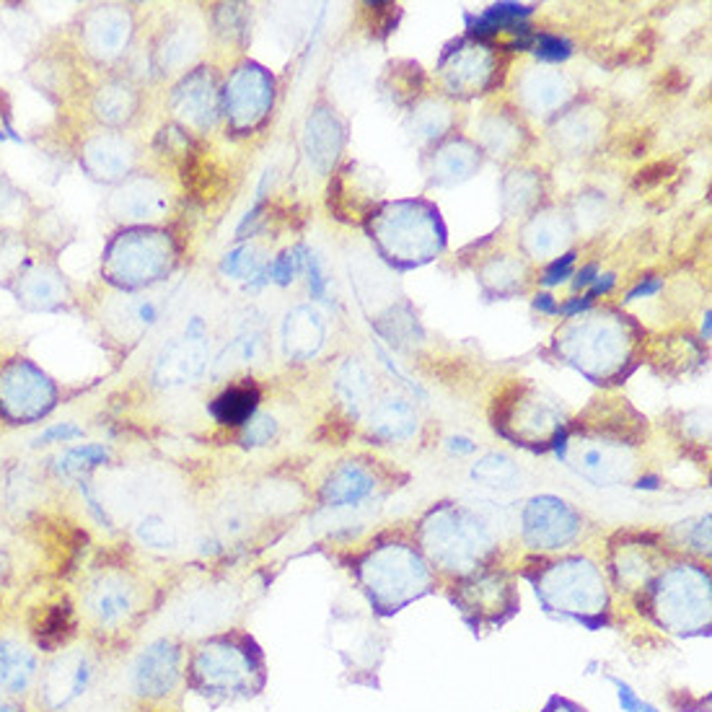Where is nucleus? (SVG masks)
I'll return each instance as SVG.
<instances>
[{
	"instance_id": "1",
	"label": "nucleus",
	"mask_w": 712,
	"mask_h": 712,
	"mask_svg": "<svg viewBox=\"0 0 712 712\" xmlns=\"http://www.w3.org/2000/svg\"><path fill=\"white\" fill-rule=\"evenodd\" d=\"M185 679L208 700H246L265 687L262 651L249 634H213L189 655Z\"/></svg>"
},
{
	"instance_id": "2",
	"label": "nucleus",
	"mask_w": 712,
	"mask_h": 712,
	"mask_svg": "<svg viewBox=\"0 0 712 712\" xmlns=\"http://www.w3.org/2000/svg\"><path fill=\"white\" fill-rule=\"evenodd\" d=\"M81 611L98 638H119L130 632L140 615V591L132 577L104 570L81 591Z\"/></svg>"
},
{
	"instance_id": "3",
	"label": "nucleus",
	"mask_w": 712,
	"mask_h": 712,
	"mask_svg": "<svg viewBox=\"0 0 712 712\" xmlns=\"http://www.w3.org/2000/svg\"><path fill=\"white\" fill-rule=\"evenodd\" d=\"M96 679V658L86 647L68 645L42 666L37 689L39 708L45 712H68L79 704Z\"/></svg>"
},
{
	"instance_id": "4",
	"label": "nucleus",
	"mask_w": 712,
	"mask_h": 712,
	"mask_svg": "<svg viewBox=\"0 0 712 712\" xmlns=\"http://www.w3.org/2000/svg\"><path fill=\"white\" fill-rule=\"evenodd\" d=\"M185 651L172 638H159L136 655L130 666V692L143 702L172 697L185 679Z\"/></svg>"
},
{
	"instance_id": "5",
	"label": "nucleus",
	"mask_w": 712,
	"mask_h": 712,
	"mask_svg": "<svg viewBox=\"0 0 712 712\" xmlns=\"http://www.w3.org/2000/svg\"><path fill=\"white\" fill-rule=\"evenodd\" d=\"M55 407V386L32 363L16 361L0 371V412L13 425L42 420Z\"/></svg>"
},
{
	"instance_id": "6",
	"label": "nucleus",
	"mask_w": 712,
	"mask_h": 712,
	"mask_svg": "<svg viewBox=\"0 0 712 712\" xmlns=\"http://www.w3.org/2000/svg\"><path fill=\"white\" fill-rule=\"evenodd\" d=\"M655 615L672 632H700L710 622L708 583L704 586L676 583V586L664 588L655 596Z\"/></svg>"
},
{
	"instance_id": "7",
	"label": "nucleus",
	"mask_w": 712,
	"mask_h": 712,
	"mask_svg": "<svg viewBox=\"0 0 712 712\" xmlns=\"http://www.w3.org/2000/svg\"><path fill=\"white\" fill-rule=\"evenodd\" d=\"M42 674L39 651L16 634H0V692L9 700H24L37 687Z\"/></svg>"
},
{
	"instance_id": "8",
	"label": "nucleus",
	"mask_w": 712,
	"mask_h": 712,
	"mask_svg": "<svg viewBox=\"0 0 712 712\" xmlns=\"http://www.w3.org/2000/svg\"><path fill=\"white\" fill-rule=\"evenodd\" d=\"M75 634H79V611L68 598H58L39 606L30 619V638L32 645L39 653L55 655L73 645Z\"/></svg>"
},
{
	"instance_id": "9",
	"label": "nucleus",
	"mask_w": 712,
	"mask_h": 712,
	"mask_svg": "<svg viewBox=\"0 0 712 712\" xmlns=\"http://www.w3.org/2000/svg\"><path fill=\"white\" fill-rule=\"evenodd\" d=\"M83 39H86L89 52L96 58H115L122 52V45L127 42L125 16L115 9L91 11L86 24H83Z\"/></svg>"
},
{
	"instance_id": "10",
	"label": "nucleus",
	"mask_w": 712,
	"mask_h": 712,
	"mask_svg": "<svg viewBox=\"0 0 712 712\" xmlns=\"http://www.w3.org/2000/svg\"><path fill=\"white\" fill-rule=\"evenodd\" d=\"M130 145L117 136H98L91 138L83 145V166L89 168L91 176L104 182H115L119 176H125L127 166H130Z\"/></svg>"
},
{
	"instance_id": "11",
	"label": "nucleus",
	"mask_w": 712,
	"mask_h": 712,
	"mask_svg": "<svg viewBox=\"0 0 712 712\" xmlns=\"http://www.w3.org/2000/svg\"><path fill=\"white\" fill-rule=\"evenodd\" d=\"M109 462V448H104L102 443H81V446H73L62 451L60 456H55L52 471L58 477L66 479H86L91 471L102 467V464Z\"/></svg>"
},
{
	"instance_id": "12",
	"label": "nucleus",
	"mask_w": 712,
	"mask_h": 712,
	"mask_svg": "<svg viewBox=\"0 0 712 712\" xmlns=\"http://www.w3.org/2000/svg\"><path fill=\"white\" fill-rule=\"evenodd\" d=\"M257 401L259 392L254 389V386H231V389H225L221 397L213 401L210 412H213V418L221 422V425H244V422H249L254 410H257Z\"/></svg>"
},
{
	"instance_id": "13",
	"label": "nucleus",
	"mask_w": 712,
	"mask_h": 712,
	"mask_svg": "<svg viewBox=\"0 0 712 712\" xmlns=\"http://www.w3.org/2000/svg\"><path fill=\"white\" fill-rule=\"evenodd\" d=\"M161 208H164V200L148 182L145 185L143 182H132L130 187L117 192L115 202H112V210L122 218H153Z\"/></svg>"
},
{
	"instance_id": "14",
	"label": "nucleus",
	"mask_w": 712,
	"mask_h": 712,
	"mask_svg": "<svg viewBox=\"0 0 712 712\" xmlns=\"http://www.w3.org/2000/svg\"><path fill=\"white\" fill-rule=\"evenodd\" d=\"M136 109V96L125 83H107L94 98V115L107 125H122Z\"/></svg>"
},
{
	"instance_id": "15",
	"label": "nucleus",
	"mask_w": 712,
	"mask_h": 712,
	"mask_svg": "<svg viewBox=\"0 0 712 712\" xmlns=\"http://www.w3.org/2000/svg\"><path fill=\"white\" fill-rule=\"evenodd\" d=\"M136 534L148 549H172L176 545L174 528L159 516H148L140 521Z\"/></svg>"
},
{
	"instance_id": "16",
	"label": "nucleus",
	"mask_w": 712,
	"mask_h": 712,
	"mask_svg": "<svg viewBox=\"0 0 712 712\" xmlns=\"http://www.w3.org/2000/svg\"><path fill=\"white\" fill-rule=\"evenodd\" d=\"M26 299H30L34 306H52L55 301H60V280L55 275L47 272H34L30 275V283H26Z\"/></svg>"
},
{
	"instance_id": "17",
	"label": "nucleus",
	"mask_w": 712,
	"mask_h": 712,
	"mask_svg": "<svg viewBox=\"0 0 712 712\" xmlns=\"http://www.w3.org/2000/svg\"><path fill=\"white\" fill-rule=\"evenodd\" d=\"M83 430L75 425V422H55V425H49L42 430L37 439L32 441L34 448H42V446H58V443H70L75 439H81Z\"/></svg>"
},
{
	"instance_id": "18",
	"label": "nucleus",
	"mask_w": 712,
	"mask_h": 712,
	"mask_svg": "<svg viewBox=\"0 0 712 712\" xmlns=\"http://www.w3.org/2000/svg\"><path fill=\"white\" fill-rule=\"evenodd\" d=\"M275 433V425L270 418H257L252 422H246V433H244V441L246 446H262V443H270Z\"/></svg>"
},
{
	"instance_id": "19",
	"label": "nucleus",
	"mask_w": 712,
	"mask_h": 712,
	"mask_svg": "<svg viewBox=\"0 0 712 712\" xmlns=\"http://www.w3.org/2000/svg\"><path fill=\"white\" fill-rule=\"evenodd\" d=\"M615 684L619 687V704H622L625 712H634V710L643 708V704H640V700H638V697H634V692H632L630 687H627V684L617 681V679H615Z\"/></svg>"
},
{
	"instance_id": "20",
	"label": "nucleus",
	"mask_w": 712,
	"mask_h": 712,
	"mask_svg": "<svg viewBox=\"0 0 712 712\" xmlns=\"http://www.w3.org/2000/svg\"><path fill=\"white\" fill-rule=\"evenodd\" d=\"M545 712H586L583 708H577V704L568 702V700H552V704Z\"/></svg>"
},
{
	"instance_id": "21",
	"label": "nucleus",
	"mask_w": 712,
	"mask_h": 712,
	"mask_svg": "<svg viewBox=\"0 0 712 712\" xmlns=\"http://www.w3.org/2000/svg\"><path fill=\"white\" fill-rule=\"evenodd\" d=\"M0 712H30V710H26L19 700H5L0 702Z\"/></svg>"
},
{
	"instance_id": "22",
	"label": "nucleus",
	"mask_w": 712,
	"mask_h": 712,
	"mask_svg": "<svg viewBox=\"0 0 712 712\" xmlns=\"http://www.w3.org/2000/svg\"><path fill=\"white\" fill-rule=\"evenodd\" d=\"M643 712H658L655 708H647V704H643Z\"/></svg>"
}]
</instances>
